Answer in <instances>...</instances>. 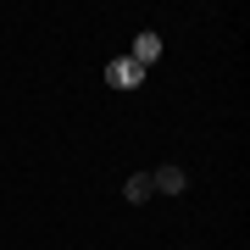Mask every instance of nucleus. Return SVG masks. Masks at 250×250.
Masks as SVG:
<instances>
[{
  "label": "nucleus",
  "instance_id": "f257e3e1",
  "mask_svg": "<svg viewBox=\"0 0 250 250\" xmlns=\"http://www.w3.org/2000/svg\"><path fill=\"white\" fill-rule=\"evenodd\" d=\"M106 83H111V89H139L145 67L134 62V56H117V62H106Z\"/></svg>",
  "mask_w": 250,
  "mask_h": 250
},
{
  "label": "nucleus",
  "instance_id": "f03ea898",
  "mask_svg": "<svg viewBox=\"0 0 250 250\" xmlns=\"http://www.w3.org/2000/svg\"><path fill=\"white\" fill-rule=\"evenodd\" d=\"M150 189H156V195H184L189 178H184V167H156L150 172Z\"/></svg>",
  "mask_w": 250,
  "mask_h": 250
},
{
  "label": "nucleus",
  "instance_id": "7ed1b4c3",
  "mask_svg": "<svg viewBox=\"0 0 250 250\" xmlns=\"http://www.w3.org/2000/svg\"><path fill=\"white\" fill-rule=\"evenodd\" d=\"M128 56H134V62H139V67H145V72H150V62H156V56H161V39H156V34H150V28H145V34H139V39H134V50H128Z\"/></svg>",
  "mask_w": 250,
  "mask_h": 250
},
{
  "label": "nucleus",
  "instance_id": "20e7f679",
  "mask_svg": "<svg viewBox=\"0 0 250 250\" xmlns=\"http://www.w3.org/2000/svg\"><path fill=\"white\" fill-rule=\"evenodd\" d=\"M150 195H156V189H150V172H134V178L123 184V200H134V206H145Z\"/></svg>",
  "mask_w": 250,
  "mask_h": 250
}]
</instances>
